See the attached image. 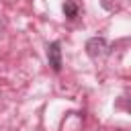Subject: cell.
Here are the masks:
<instances>
[{
  "label": "cell",
  "instance_id": "cell-1",
  "mask_svg": "<svg viewBox=\"0 0 131 131\" xmlns=\"http://www.w3.org/2000/svg\"><path fill=\"white\" fill-rule=\"evenodd\" d=\"M86 53H88L92 59H98V57H102V55L108 53V43H106L102 37H92V39H88V43H86Z\"/></svg>",
  "mask_w": 131,
  "mask_h": 131
},
{
  "label": "cell",
  "instance_id": "cell-2",
  "mask_svg": "<svg viewBox=\"0 0 131 131\" xmlns=\"http://www.w3.org/2000/svg\"><path fill=\"white\" fill-rule=\"evenodd\" d=\"M47 59H49V66L53 68V72L61 70V45H59V41H53L47 47Z\"/></svg>",
  "mask_w": 131,
  "mask_h": 131
},
{
  "label": "cell",
  "instance_id": "cell-3",
  "mask_svg": "<svg viewBox=\"0 0 131 131\" xmlns=\"http://www.w3.org/2000/svg\"><path fill=\"white\" fill-rule=\"evenodd\" d=\"M63 14H66L68 18H76V14H78V6H76L72 0H68V2L63 4Z\"/></svg>",
  "mask_w": 131,
  "mask_h": 131
}]
</instances>
